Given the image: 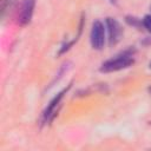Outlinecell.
I'll return each instance as SVG.
<instances>
[{"label": "cell", "mask_w": 151, "mask_h": 151, "mask_svg": "<svg viewBox=\"0 0 151 151\" xmlns=\"http://www.w3.org/2000/svg\"><path fill=\"white\" fill-rule=\"evenodd\" d=\"M126 22H127L129 25H132V26H136V27H138L140 24L143 25V21L138 20V19L134 18V17H126Z\"/></svg>", "instance_id": "obj_7"}, {"label": "cell", "mask_w": 151, "mask_h": 151, "mask_svg": "<svg viewBox=\"0 0 151 151\" xmlns=\"http://www.w3.org/2000/svg\"><path fill=\"white\" fill-rule=\"evenodd\" d=\"M133 63H134L133 51L127 50V51H124L122 54L116 55L114 58L104 61L99 70H100V72H105V73L114 72V71H119V70L126 68V67L131 66Z\"/></svg>", "instance_id": "obj_1"}, {"label": "cell", "mask_w": 151, "mask_h": 151, "mask_svg": "<svg viewBox=\"0 0 151 151\" xmlns=\"http://www.w3.org/2000/svg\"><path fill=\"white\" fill-rule=\"evenodd\" d=\"M13 2H14V0H1V12H2V15H5L6 11L12 7Z\"/></svg>", "instance_id": "obj_6"}, {"label": "cell", "mask_w": 151, "mask_h": 151, "mask_svg": "<svg viewBox=\"0 0 151 151\" xmlns=\"http://www.w3.org/2000/svg\"><path fill=\"white\" fill-rule=\"evenodd\" d=\"M34 6H35V0H22L21 1L18 17H17V21L20 26H25L29 24L32 15H33Z\"/></svg>", "instance_id": "obj_3"}, {"label": "cell", "mask_w": 151, "mask_h": 151, "mask_svg": "<svg viewBox=\"0 0 151 151\" xmlns=\"http://www.w3.org/2000/svg\"><path fill=\"white\" fill-rule=\"evenodd\" d=\"M106 27H107V31H109V40H110V44L114 45L119 41L120 37H122V33H123V29L120 27V24L114 19V18H106Z\"/></svg>", "instance_id": "obj_4"}, {"label": "cell", "mask_w": 151, "mask_h": 151, "mask_svg": "<svg viewBox=\"0 0 151 151\" xmlns=\"http://www.w3.org/2000/svg\"><path fill=\"white\" fill-rule=\"evenodd\" d=\"M110 2L113 4V5H117V0H110Z\"/></svg>", "instance_id": "obj_9"}, {"label": "cell", "mask_w": 151, "mask_h": 151, "mask_svg": "<svg viewBox=\"0 0 151 151\" xmlns=\"http://www.w3.org/2000/svg\"><path fill=\"white\" fill-rule=\"evenodd\" d=\"M149 67H150V68H151V63H150V65H149Z\"/></svg>", "instance_id": "obj_11"}, {"label": "cell", "mask_w": 151, "mask_h": 151, "mask_svg": "<svg viewBox=\"0 0 151 151\" xmlns=\"http://www.w3.org/2000/svg\"><path fill=\"white\" fill-rule=\"evenodd\" d=\"M150 124H151V122H150Z\"/></svg>", "instance_id": "obj_12"}, {"label": "cell", "mask_w": 151, "mask_h": 151, "mask_svg": "<svg viewBox=\"0 0 151 151\" xmlns=\"http://www.w3.org/2000/svg\"><path fill=\"white\" fill-rule=\"evenodd\" d=\"M149 92H150V94H151V87H149Z\"/></svg>", "instance_id": "obj_10"}, {"label": "cell", "mask_w": 151, "mask_h": 151, "mask_svg": "<svg viewBox=\"0 0 151 151\" xmlns=\"http://www.w3.org/2000/svg\"><path fill=\"white\" fill-rule=\"evenodd\" d=\"M142 21H143V26L151 33V15H145Z\"/></svg>", "instance_id": "obj_8"}, {"label": "cell", "mask_w": 151, "mask_h": 151, "mask_svg": "<svg viewBox=\"0 0 151 151\" xmlns=\"http://www.w3.org/2000/svg\"><path fill=\"white\" fill-rule=\"evenodd\" d=\"M71 87V85H68L66 88H64L61 92H59L52 100H51V103L48 104V106L46 107V110L44 111V114H42V117H44V120L45 122H50V120H52L53 118H54V116H55V111H57V107L59 106V103H60V100L63 99V97H64V94L68 91V88Z\"/></svg>", "instance_id": "obj_5"}, {"label": "cell", "mask_w": 151, "mask_h": 151, "mask_svg": "<svg viewBox=\"0 0 151 151\" xmlns=\"http://www.w3.org/2000/svg\"><path fill=\"white\" fill-rule=\"evenodd\" d=\"M91 46L94 50H101L105 44V27L104 24L99 20H96L92 24L91 34H90Z\"/></svg>", "instance_id": "obj_2"}]
</instances>
